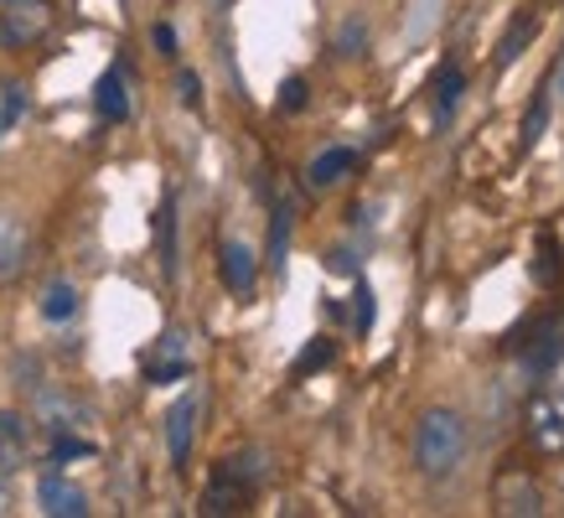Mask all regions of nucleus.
I'll return each instance as SVG.
<instances>
[{"label": "nucleus", "mask_w": 564, "mask_h": 518, "mask_svg": "<svg viewBox=\"0 0 564 518\" xmlns=\"http://www.w3.org/2000/svg\"><path fill=\"white\" fill-rule=\"evenodd\" d=\"M560 88H564V73H560Z\"/></svg>", "instance_id": "obj_24"}, {"label": "nucleus", "mask_w": 564, "mask_h": 518, "mask_svg": "<svg viewBox=\"0 0 564 518\" xmlns=\"http://www.w3.org/2000/svg\"><path fill=\"white\" fill-rule=\"evenodd\" d=\"M155 47L166 52V57L176 52V32H172V26H155Z\"/></svg>", "instance_id": "obj_23"}, {"label": "nucleus", "mask_w": 564, "mask_h": 518, "mask_svg": "<svg viewBox=\"0 0 564 518\" xmlns=\"http://www.w3.org/2000/svg\"><path fill=\"white\" fill-rule=\"evenodd\" d=\"M462 94H466V73L441 68V78H435V120H451V109L462 104Z\"/></svg>", "instance_id": "obj_13"}, {"label": "nucleus", "mask_w": 564, "mask_h": 518, "mask_svg": "<svg viewBox=\"0 0 564 518\" xmlns=\"http://www.w3.org/2000/svg\"><path fill=\"white\" fill-rule=\"evenodd\" d=\"M497 514H544V498H539V487L529 477H518V472H502V483H497Z\"/></svg>", "instance_id": "obj_8"}, {"label": "nucleus", "mask_w": 564, "mask_h": 518, "mask_svg": "<svg viewBox=\"0 0 564 518\" xmlns=\"http://www.w3.org/2000/svg\"><path fill=\"white\" fill-rule=\"evenodd\" d=\"M26 120V88L21 84H0V140L11 136Z\"/></svg>", "instance_id": "obj_14"}, {"label": "nucleus", "mask_w": 564, "mask_h": 518, "mask_svg": "<svg viewBox=\"0 0 564 518\" xmlns=\"http://www.w3.org/2000/svg\"><path fill=\"white\" fill-rule=\"evenodd\" d=\"M94 104H99L104 120H130V94H124V78L120 73H104L99 78V94H94Z\"/></svg>", "instance_id": "obj_12"}, {"label": "nucleus", "mask_w": 564, "mask_h": 518, "mask_svg": "<svg viewBox=\"0 0 564 518\" xmlns=\"http://www.w3.org/2000/svg\"><path fill=\"white\" fill-rule=\"evenodd\" d=\"M0 514H11V466H0Z\"/></svg>", "instance_id": "obj_22"}, {"label": "nucleus", "mask_w": 564, "mask_h": 518, "mask_svg": "<svg viewBox=\"0 0 564 518\" xmlns=\"http://www.w3.org/2000/svg\"><path fill=\"white\" fill-rule=\"evenodd\" d=\"M347 172H352V151H347V145H332V151H322V155H316V161L306 166V182H311L316 192H326V187H337Z\"/></svg>", "instance_id": "obj_9"}, {"label": "nucleus", "mask_w": 564, "mask_h": 518, "mask_svg": "<svg viewBox=\"0 0 564 518\" xmlns=\"http://www.w3.org/2000/svg\"><path fill=\"white\" fill-rule=\"evenodd\" d=\"M218 270H223V285H228L234 295H249V291H254L259 265H254V255H249V244H239V239H228V244H223Z\"/></svg>", "instance_id": "obj_7"}, {"label": "nucleus", "mask_w": 564, "mask_h": 518, "mask_svg": "<svg viewBox=\"0 0 564 518\" xmlns=\"http://www.w3.org/2000/svg\"><path fill=\"white\" fill-rule=\"evenodd\" d=\"M57 6L52 0H0V47L6 52H26L52 32Z\"/></svg>", "instance_id": "obj_2"}, {"label": "nucleus", "mask_w": 564, "mask_h": 518, "mask_svg": "<svg viewBox=\"0 0 564 518\" xmlns=\"http://www.w3.org/2000/svg\"><path fill=\"white\" fill-rule=\"evenodd\" d=\"M332 353H337V343H332V337H316V343H311L306 353L295 358V379H306V374L326 368V363H332Z\"/></svg>", "instance_id": "obj_15"}, {"label": "nucleus", "mask_w": 564, "mask_h": 518, "mask_svg": "<svg viewBox=\"0 0 564 518\" xmlns=\"http://www.w3.org/2000/svg\"><path fill=\"white\" fill-rule=\"evenodd\" d=\"M176 88H182V104H192V109L203 104V84H197V73H182V78H176Z\"/></svg>", "instance_id": "obj_21"}, {"label": "nucleus", "mask_w": 564, "mask_h": 518, "mask_svg": "<svg viewBox=\"0 0 564 518\" xmlns=\"http://www.w3.org/2000/svg\"><path fill=\"white\" fill-rule=\"evenodd\" d=\"M280 109H306V84H301V78H285V88H280Z\"/></svg>", "instance_id": "obj_20"}, {"label": "nucleus", "mask_w": 564, "mask_h": 518, "mask_svg": "<svg viewBox=\"0 0 564 518\" xmlns=\"http://www.w3.org/2000/svg\"><path fill=\"white\" fill-rule=\"evenodd\" d=\"M285 239H291V213L280 207V213H274V244H270V259H274V265H285Z\"/></svg>", "instance_id": "obj_19"}, {"label": "nucleus", "mask_w": 564, "mask_h": 518, "mask_svg": "<svg viewBox=\"0 0 564 518\" xmlns=\"http://www.w3.org/2000/svg\"><path fill=\"white\" fill-rule=\"evenodd\" d=\"M544 125H549V88H539V99H533V109H529V125H523V151H529V145H539Z\"/></svg>", "instance_id": "obj_16"}, {"label": "nucleus", "mask_w": 564, "mask_h": 518, "mask_svg": "<svg viewBox=\"0 0 564 518\" xmlns=\"http://www.w3.org/2000/svg\"><path fill=\"white\" fill-rule=\"evenodd\" d=\"M32 410H36V420H42L52 435L88 425V410L73 395H63V389H36V404H32Z\"/></svg>", "instance_id": "obj_6"}, {"label": "nucleus", "mask_w": 564, "mask_h": 518, "mask_svg": "<svg viewBox=\"0 0 564 518\" xmlns=\"http://www.w3.org/2000/svg\"><path fill=\"white\" fill-rule=\"evenodd\" d=\"M197 410H203V399H197V389H187V395L172 404V414H166V451H172V466H187L192 441H197Z\"/></svg>", "instance_id": "obj_4"}, {"label": "nucleus", "mask_w": 564, "mask_h": 518, "mask_svg": "<svg viewBox=\"0 0 564 518\" xmlns=\"http://www.w3.org/2000/svg\"><path fill=\"white\" fill-rule=\"evenodd\" d=\"M21 456H26V420L11 410H0V466L17 472Z\"/></svg>", "instance_id": "obj_11"}, {"label": "nucleus", "mask_w": 564, "mask_h": 518, "mask_svg": "<svg viewBox=\"0 0 564 518\" xmlns=\"http://www.w3.org/2000/svg\"><path fill=\"white\" fill-rule=\"evenodd\" d=\"M36 503H42L47 518H84L88 514V493L78 483H68V477H57V472H47V477L36 483Z\"/></svg>", "instance_id": "obj_5"}, {"label": "nucleus", "mask_w": 564, "mask_h": 518, "mask_svg": "<svg viewBox=\"0 0 564 518\" xmlns=\"http://www.w3.org/2000/svg\"><path fill=\"white\" fill-rule=\"evenodd\" d=\"M466 420L456 410H425L420 414V425H414V466H420V477L430 483H445V477H456V466L466 462Z\"/></svg>", "instance_id": "obj_1"}, {"label": "nucleus", "mask_w": 564, "mask_h": 518, "mask_svg": "<svg viewBox=\"0 0 564 518\" xmlns=\"http://www.w3.org/2000/svg\"><path fill=\"white\" fill-rule=\"evenodd\" d=\"M73 456H94V441H78L73 431L52 435V462H73Z\"/></svg>", "instance_id": "obj_17"}, {"label": "nucleus", "mask_w": 564, "mask_h": 518, "mask_svg": "<svg viewBox=\"0 0 564 518\" xmlns=\"http://www.w3.org/2000/svg\"><path fill=\"white\" fill-rule=\"evenodd\" d=\"M42 316H47V322H73V316H78V285H73V280H47Z\"/></svg>", "instance_id": "obj_10"}, {"label": "nucleus", "mask_w": 564, "mask_h": 518, "mask_svg": "<svg viewBox=\"0 0 564 518\" xmlns=\"http://www.w3.org/2000/svg\"><path fill=\"white\" fill-rule=\"evenodd\" d=\"M529 36H533V17H523V26H513V32H508V42H502V52H497V68H508V63H513V52L523 47Z\"/></svg>", "instance_id": "obj_18"}, {"label": "nucleus", "mask_w": 564, "mask_h": 518, "mask_svg": "<svg viewBox=\"0 0 564 518\" xmlns=\"http://www.w3.org/2000/svg\"><path fill=\"white\" fill-rule=\"evenodd\" d=\"M32 265V228L17 213H0V285H17Z\"/></svg>", "instance_id": "obj_3"}]
</instances>
